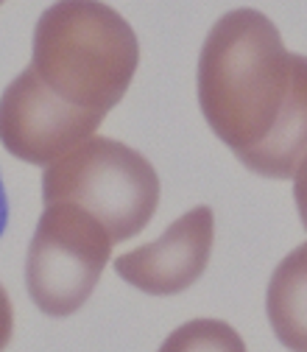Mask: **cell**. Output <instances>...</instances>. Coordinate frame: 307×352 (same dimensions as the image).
<instances>
[{"mask_svg":"<svg viewBox=\"0 0 307 352\" xmlns=\"http://www.w3.org/2000/svg\"><path fill=\"white\" fill-rule=\"evenodd\" d=\"M159 352H246V344L240 333L221 319H193L173 330Z\"/></svg>","mask_w":307,"mask_h":352,"instance_id":"ba28073f","label":"cell"},{"mask_svg":"<svg viewBox=\"0 0 307 352\" xmlns=\"http://www.w3.org/2000/svg\"><path fill=\"white\" fill-rule=\"evenodd\" d=\"M269 319L288 349L304 352V246L291 252L271 277Z\"/></svg>","mask_w":307,"mask_h":352,"instance_id":"52a82bcc","label":"cell"},{"mask_svg":"<svg viewBox=\"0 0 307 352\" xmlns=\"http://www.w3.org/2000/svg\"><path fill=\"white\" fill-rule=\"evenodd\" d=\"M12 330H14V307H12L6 288L0 285V352L12 341Z\"/></svg>","mask_w":307,"mask_h":352,"instance_id":"9c48e42d","label":"cell"},{"mask_svg":"<svg viewBox=\"0 0 307 352\" xmlns=\"http://www.w3.org/2000/svg\"><path fill=\"white\" fill-rule=\"evenodd\" d=\"M204 120L235 157L269 179L304 165V56L257 9H235L212 25L198 56Z\"/></svg>","mask_w":307,"mask_h":352,"instance_id":"6da1fadb","label":"cell"},{"mask_svg":"<svg viewBox=\"0 0 307 352\" xmlns=\"http://www.w3.org/2000/svg\"><path fill=\"white\" fill-rule=\"evenodd\" d=\"M104 118L62 101L25 67L0 96V143L17 160L48 168L90 140Z\"/></svg>","mask_w":307,"mask_h":352,"instance_id":"5b68a950","label":"cell"},{"mask_svg":"<svg viewBox=\"0 0 307 352\" xmlns=\"http://www.w3.org/2000/svg\"><path fill=\"white\" fill-rule=\"evenodd\" d=\"M215 241V218L209 207H193L177 218L162 238L126 252L115 260V272L128 285L151 296H173L187 291L207 269Z\"/></svg>","mask_w":307,"mask_h":352,"instance_id":"8992f818","label":"cell"},{"mask_svg":"<svg viewBox=\"0 0 307 352\" xmlns=\"http://www.w3.org/2000/svg\"><path fill=\"white\" fill-rule=\"evenodd\" d=\"M6 224H9V199H6L3 179H0V235L6 232Z\"/></svg>","mask_w":307,"mask_h":352,"instance_id":"30bf717a","label":"cell"},{"mask_svg":"<svg viewBox=\"0 0 307 352\" xmlns=\"http://www.w3.org/2000/svg\"><path fill=\"white\" fill-rule=\"evenodd\" d=\"M137 65L135 28L106 3L62 0L36 23L31 70L54 96L78 109L106 115L117 107Z\"/></svg>","mask_w":307,"mask_h":352,"instance_id":"7a4b0ae2","label":"cell"},{"mask_svg":"<svg viewBox=\"0 0 307 352\" xmlns=\"http://www.w3.org/2000/svg\"><path fill=\"white\" fill-rule=\"evenodd\" d=\"M42 199L76 204L106 230L112 243L148 227L159 204V176L135 148L93 135L42 173Z\"/></svg>","mask_w":307,"mask_h":352,"instance_id":"3957f363","label":"cell"},{"mask_svg":"<svg viewBox=\"0 0 307 352\" xmlns=\"http://www.w3.org/2000/svg\"><path fill=\"white\" fill-rule=\"evenodd\" d=\"M112 254V238L76 204H48L28 246L25 285L54 319L73 316L93 296Z\"/></svg>","mask_w":307,"mask_h":352,"instance_id":"277c9868","label":"cell"}]
</instances>
